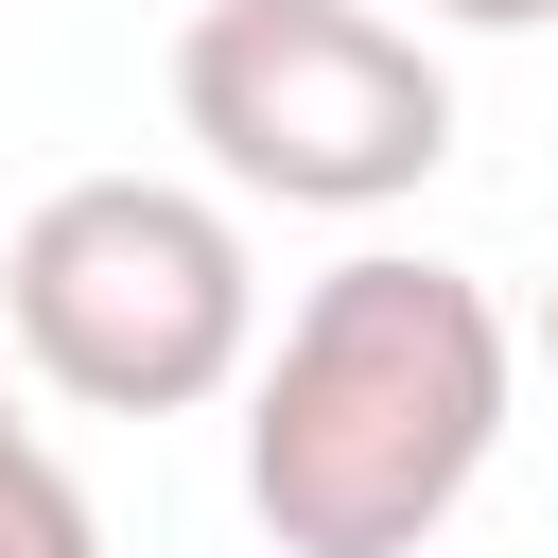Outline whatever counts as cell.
<instances>
[{"label": "cell", "mask_w": 558, "mask_h": 558, "mask_svg": "<svg viewBox=\"0 0 558 558\" xmlns=\"http://www.w3.org/2000/svg\"><path fill=\"white\" fill-rule=\"evenodd\" d=\"M523 401V331L471 262L349 244L244 366V523L279 558H418Z\"/></svg>", "instance_id": "6da1fadb"}, {"label": "cell", "mask_w": 558, "mask_h": 558, "mask_svg": "<svg viewBox=\"0 0 558 558\" xmlns=\"http://www.w3.org/2000/svg\"><path fill=\"white\" fill-rule=\"evenodd\" d=\"M0 331L87 418H192L262 366V262L244 209L192 174H70L0 244Z\"/></svg>", "instance_id": "7a4b0ae2"}, {"label": "cell", "mask_w": 558, "mask_h": 558, "mask_svg": "<svg viewBox=\"0 0 558 558\" xmlns=\"http://www.w3.org/2000/svg\"><path fill=\"white\" fill-rule=\"evenodd\" d=\"M174 122H192V157H209L227 192L366 227V209L436 192V157H453V70H436V35H401V17H366V0H192V35H174Z\"/></svg>", "instance_id": "3957f363"}, {"label": "cell", "mask_w": 558, "mask_h": 558, "mask_svg": "<svg viewBox=\"0 0 558 558\" xmlns=\"http://www.w3.org/2000/svg\"><path fill=\"white\" fill-rule=\"evenodd\" d=\"M0 558H105V506H87L70 453L17 418V384H0Z\"/></svg>", "instance_id": "277c9868"}, {"label": "cell", "mask_w": 558, "mask_h": 558, "mask_svg": "<svg viewBox=\"0 0 558 558\" xmlns=\"http://www.w3.org/2000/svg\"><path fill=\"white\" fill-rule=\"evenodd\" d=\"M418 17H453V35H541L558 0H418Z\"/></svg>", "instance_id": "5b68a950"}, {"label": "cell", "mask_w": 558, "mask_h": 558, "mask_svg": "<svg viewBox=\"0 0 558 558\" xmlns=\"http://www.w3.org/2000/svg\"><path fill=\"white\" fill-rule=\"evenodd\" d=\"M541 384H558V296H541Z\"/></svg>", "instance_id": "8992f818"}]
</instances>
